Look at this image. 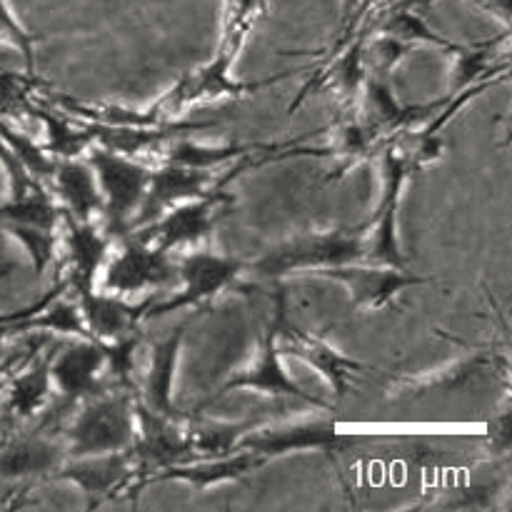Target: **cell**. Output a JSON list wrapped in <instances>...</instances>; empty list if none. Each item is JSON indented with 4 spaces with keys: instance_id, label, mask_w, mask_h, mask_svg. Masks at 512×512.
I'll list each match as a JSON object with an SVG mask.
<instances>
[{
    "instance_id": "6da1fadb",
    "label": "cell",
    "mask_w": 512,
    "mask_h": 512,
    "mask_svg": "<svg viewBox=\"0 0 512 512\" xmlns=\"http://www.w3.org/2000/svg\"><path fill=\"white\" fill-rule=\"evenodd\" d=\"M365 250V230L335 228L328 233H303L283 240L250 263V273L265 280H285L295 275H320L340 265L360 263Z\"/></svg>"
},
{
    "instance_id": "7a4b0ae2",
    "label": "cell",
    "mask_w": 512,
    "mask_h": 512,
    "mask_svg": "<svg viewBox=\"0 0 512 512\" xmlns=\"http://www.w3.org/2000/svg\"><path fill=\"white\" fill-rule=\"evenodd\" d=\"M63 440L68 445V458L130 450L135 440V393L108 390L80 403Z\"/></svg>"
},
{
    "instance_id": "3957f363",
    "label": "cell",
    "mask_w": 512,
    "mask_h": 512,
    "mask_svg": "<svg viewBox=\"0 0 512 512\" xmlns=\"http://www.w3.org/2000/svg\"><path fill=\"white\" fill-rule=\"evenodd\" d=\"M88 163L93 165L103 195V225L110 238H125L133 230L135 218L148 198L153 165L113 150H90Z\"/></svg>"
},
{
    "instance_id": "277c9868",
    "label": "cell",
    "mask_w": 512,
    "mask_h": 512,
    "mask_svg": "<svg viewBox=\"0 0 512 512\" xmlns=\"http://www.w3.org/2000/svg\"><path fill=\"white\" fill-rule=\"evenodd\" d=\"M413 163L408 155L395 143H385L380 150V200L375 205V213L365 228V250L363 263L370 265H390V268H408L403 250H400L398 238V213L400 200H403V188L413 175Z\"/></svg>"
},
{
    "instance_id": "5b68a950",
    "label": "cell",
    "mask_w": 512,
    "mask_h": 512,
    "mask_svg": "<svg viewBox=\"0 0 512 512\" xmlns=\"http://www.w3.org/2000/svg\"><path fill=\"white\" fill-rule=\"evenodd\" d=\"M245 273H250L248 260L218 255L203 248L190 250L178 260V290L168 300L160 303L153 300L145 320L170 315L175 310L210 305L223 293L233 290Z\"/></svg>"
},
{
    "instance_id": "8992f818",
    "label": "cell",
    "mask_w": 512,
    "mask_h": 512,
    "mask_svg": "<svg viewBox=\"0 0 512 512\" xmlns=\"http://www.w3.org/2000/svg\"><path fill=\"white\" fill-rule=\"evenodd\" d=\"M233 203V195H228L225 190H215L205 198L175 205L168 213L155 218L153 223L143 225L128 235L170 255L200 250V245L208 243L218 220L233 208Z\"/></svg>"
},
{
    "instance_id": "52a82bcc",
    "label": "cell",
    "mask_w": 512,
    "mask_h": 512,
    "mask_svg": "<svg viewBox=\"0 0 512 512\" xmlns=\"http://www.w3.org/2000/svg\"><path fill=\"white\" fill-rule=\"evenodd\" d=\"M235 390H253V393L268 395V398L295 400V403L330 410L328 405L320 403L318 398H313L308 390L300 388V385L290 378L288 370L283 368V353H280L278 340H275V323H268L263 333H258L248 358L228 375V380L220 385L218 393H215L213 398L235 393Z\"/></svg>"
},
{
    "instance_id": "ba28073f",
    "label": "cell",
    "mask_w": 512,
    "mask_h": 512,
    "mask_svg": "<svg viewBox=\"0 0 512 512\" xmlns=\"http://www.w3.org/2000/svg\"><path fill=\"white\" fill-rule=\"evenodd\" d=\"M50 480L80 488L90 505L128 498V495L135 498L143 490V473H140L133 450L68 458Z\"/></svg>"
},
{
    "instance_id": "9c48e42d",
    "label": "cell",
    "mask_w": 512,
    "mask_h": 512,
    "mask_svg": "<svg viewBox=\"0 0 512 512\" xmlns=\"http://www.w3.org/2000/svg\"><path fill=\"white\" fill-rule=\"evenodd\" d=\"M118 253H110L98 278V288L115 295L145 293L155 288L178 285V263L173 255L125 235Z\"/></svg>"
},
{
    "instance_id": "30bf717a",
    "label": "cell",
    "mask_w": 512,
    "mask_h": 512,
    "mask_svg": "<svg viewBox=\"0 0 512 512\" xmlns=\"http://www.w3.org/2000/svg\"><path fill=\"white\" fill-rule=\"evenodd\" d=\"M275 340H278V348L283 353V358H295L303 360L305 365L315 370V373L323 375L333 390L338 395H345L353 388V378L358 373H363L365 365L358 360L348 358V355L340 353L338 348L328 343L320 335L310 333V330L298 328L295 323L288 320V305H285L283 290L278 293V303H275Z\"/></svg>"
},
{
    "instance_id": "8fae6325",
    "label": "cell",
    "mask_w": 512,
    "mask_h": 512,
    "mask_svg": "<svg viewBox=\"0 0 512 512\" xmlns=\"http://www.w3.org/2000/svg\"><path fill=\"white\" fill-rule=\"evenodd\" d=\"M50 378L53 390H58L60 400L70 408L113 390L108 383L103 343L93 338H73V343L55 348Z\"/></svg>"
},
{
    "instance_id": "7c38bea8",
    "label": "cell",
    "mask_w": 512,
    "mask_h": 512,
    "mask_svg": "<svg viewBox=\"0 0 512 512\" xmlns=\"http://www.w3.org/2000/svg\"><path fill=\"white\" fill-rule=\"evenodd\" d=\"M133 455L143 473V485L150 475L158 470L183 465L188 460H195L188 440V420H170L163 415H155L145 405L135 400V440Z\"/></svg>"
},
{
    "instance_id": "4fadbf2b",
    "label": "cell",
    "mask_w": 512,
    "mask_h": 512,
    "mask_svg": "<svg viewBox=\"0 0 512 512\" xmlns=\"http://www.w3.org/2000/svg\"><path fill=\"white\" fill-rule=\"evenodd\" d=\"M315 278L330 280V283L343 285L350 293V308L353 310H383L395 303L400 293L418 285L430 283V278L410 273L408 268H390V265H370V263H350L340 268L325 270Z\"/></svg>"
},
{
    "instance_id": "5bb4252c",
    "label": "cell",
    "mask_w": 512,
    "mask_h": 512,
    "mask_svg": "<svg viewBox=\"0 0 512 512\" xmlns=\"http://www.w3.org/2000/svg\"><path fill=\"white\" fill-rule=\"evenodd\" d=\"M60 243H63V278L68 280L73 293L98 288V278L110 255V243H113L105 225L78 223L63 215Z\"/></svg>"
},
{
    "instance_id": "9a60e30c",
    "label": "cell",
    "mask_w": 512,
    "mask_h": 512,
    "mask_svg": "<svg viewBox=\"0 0 512 512\" xmlns=\"http://www.w3.org/2000/svg\"><path fill=\"white\" fill-rule=\"evenodd\" d=\"M185 325L175 328L168 338L158 340L150 350V363L145 370L143 383L138 385L135 400L153 410L155 415H163L170 420H188V415L175 405V373H178L180 350L185 343Z\"/></svg>"
},
{
    "instance_id": "2e32d148",
    "label": "cell",
    "mask_w": 512,
    "mask_h": 512,
    "mask_svg": "<svg viewBox=\"0 0 512 512\" xmlns=\"http://www.w3.org/2000/svg\"><path fill=\"white\" fill-rule=\"evenodd\" d=\"M83 313L85 328H88L90 338L98 343H113V340L125 338L130 333H138L140 323L148 315L153 295L143 300V303H130L123 295L105 293V290H85V293H75Z\"/></svg>"
},
{
    "instance_id": "e0dca14e",
    "label": "cell",
    "mask_w": 512,
    "mask_h": 512,
    "mask_svg": "<svg viewBox=\"0 0 512 512\" xmlns=\"http://www.w3.org/2000/svg\"><path fill=\"white\" fill-rule=\"evenodd\" d=\"M338 448V430L330 420H308V423H290L280 428L258 425L240 440L238 450H250L260 458H280L290 453H308V450Z\"/></svg>"
},
{
    "instance_id": "ac0fdd59",
    "label": "cell",
    "mask_w": 512,
    "mask_h": 512,
    "mask_svg": "<svg viewBox=\"0 0 512 512\" xmlns=\"http://www.w3.org/2000/svg\"><path fill=\"white\" fill-rule=\"evenodd\" d=\"M48 183L63 215L78 223H103V195L88 158L58 160Z\"/></svg>"
},
{
    "instance_id": "d6986e66",
    "label": "cell",
    "mask_w": 512,
    "mask_h": 512,
    "mask_svg": "<svg viewBox=\"0 0 512 512\" xmlns=\"http://www.w3.org/2000/svg\"><path fill=\"white\" fill-rule=\"evenodd\" d=\"M260 465H265V458L250 453V450H238V453L220 455V458H195L183 465L158 470V473L145 480V485L185 483L195 490H210L223 483H240L253 470H258Z\"/></svg>"
},
{
    "instance_id": "ffe728a7",
    "label": "cell",
    "mask_w": 512,
    "mask_h": 512,
    "mask_svg": "<svg viewBox=\"0 0 512 512\" xmlns=\"http://www.w3.org/2000/svg\"><path fill=\"white\" fill-rule=\"evenodd\" d=\"M68 460V445L60 438L28 433L0 448V480L53 478Z\"/></svg>"
},
{
    "instance_id": "44dd1931",
    "label": "cell",
    "mask_w": 512,
    "mask_h": 512,
    "mask_svg": "<svg viewBox=\"0 0 512 512\" xmlns=\"http://www.w3.org/2000/svg\"><path fill=\"white\" fill-rule=\"evenodd\" d=\"M55 348L45 355H30L23 373L10 375L8 390H5V403L8 410L20 420L35 418L53 395V378H50V360Z\"/></svg>"
},
{
    "instance_id": "7402d4cb",
    "label": "cell",
    "mask_w": 512,
    "mask_h": 512,
    "mask_svg": "<svg viewBox=\"0 0 512 512\" xmlns=\"http://www.w3.org/2000/svg\"><path fill=\"white\" fill-rule=\"evenodd\" d=\"M30 115L43 120L45 128V143L43 148L48 150L53 158L58 160H75L83 158L95 145L93 128L85 120L70 118V115H60L50 108H38L30 103Z\"/></svg>"
},
{
    "instance_id": "603a6c76",
    "label": "cell",
    "mask_w": 512,
    "mask_h": 512,
    "mask_svg": "<svg viewBox=\"0 0 512 512\" xmlns=\"http://www.w3.org/2000/svg\"><path fill=\"white\" fill-rule=\"evenodd\" d=\"M265 15H268V0H225L223 10H220L215 55H223L235 63Z\"/></svg>"
},
{
    "instance_id": "cb8c5ba5",
    "label": "cell",
    "mask_w": 512,
    "mask_h": 512,
    "mask_svg": "<svg viewBox=\"0 0 512 512\" xmlns=\"http://www.w3.org/2000/svg\"><path fill=\"white\" fill-rule=\"evenodd\" d=\"M263 425L260 420H200V423H188L190 448L198 458H220V455L238 453V445L250 430Z\"/></svg>"
},
{
    "instance_id": "d4e9b609",
    "label": "cell",
    "mask_w": 512,
    "mask_h": 512,
    "mask_svg": "<svg viewBox=\"0 0 512 512\" xmlns=\"http://www.w3.org/2000/svg\"><path fill=\"white\" fill-rule=\"evenodd\" d=\"M373 30L375 33L390 35V38H395L398 43L408 45L410 50L435 48V50H443V53H453V50L460 45L455 43V40L445 38V35L435 33V30L410 8L390 10V13L383 18V23L375 25Z\"/></svg>"
},
{
    "instance_id": "484cf974",
    "label": "cell",
    "mask_w": 512,
    "mask_h": 512,
    "mask_svg": "<svg viewBox=\"0 0 512 512\" xmlns=\"http://www.w3.org/2000/svg\"><path fill=\"white\" fill-rule=\"evenodd\" d=\"M8 225H40V228L60 230L63 210H60L53 193L30 200L8 198L5 203H0V228H8Z\"/></svg>"
},
{
    "instance_id": "4316f807",
    "label": "cell",
    "mask_w": 512,
    "mask_h": 512,
    "mask_svg": "<svg viewBox=\"0 0 512 512\" xmlns=\"http://www.w3.org/2000/svg\"><path fill=\"white\" fill-rule=\"evenodd\" d=\"M0 140H3L10 150H13L15 158H18L20 163H23L25 168L35 175V178L50 180V175H53L58 160L50 158V153L43 148V143H35V140H30L28 135L20 133V130H15L13 125L5 123L3 118H0Z\"/></svg>"
},
{
    "instance_id": "83f0119b",
    "label": "cell",
    "mask_w": 512,
    "mask_h": 512,
    "mask_svg": "<svg viewBox=\"0 0 512 512\" xmlns=\"http://www.w3.org/2000/svg\"><path fill=\"white\" fill-rule=\"evenodd\" d=\"M38 43L40 35L30 33V30L15 18L8 0H0V48L15 50V53L23 58L25 75H28V78H35V63H38L35 48H38Z\"/></svg>"
},
{
    "instance_id": "f1b7e54d",
    "label": "cell",
    "mask_w": 512,
    "mask_h": 512,
    "mask_svg": "<svg viewBox=\"0 0 512 512\" xmlns=\"http://www.w3.org/2000/svg\"><path fill=\"white\" fill-rule=\"evenodd\" d=\"M468 3L478 5V8L485 10V13L495 15L500 23L505 25L510 23V0H468Z\"/></svg>"
},
{
    "instance_id": "f546056e",
    "label": "cell",
    "mask_w": 512,
    "mask_h": 512,
    "mask_svg": "<svg viewBox=\"0 0 512 512\" xmlns=\"http://www.w3.org/2000/svg\"><path fill=\"white\" fill-rule=\"evenodd\" d=\"M8 380H10V360L5 365H0V400H3L5 390H8Z\"/></svg>"
},
{
    "instance_id": "4dcf8cb0",
    "label": "cell",
    "mask_w": 512,
    "mask_h": 512,
    "mask_svg": "<svg viewBox=\"0 0 512 512\" xmlns=\"http://www.w3.org/2000/svg\"><path fill=\"white\" fill-rule=\"evenodd\" d=\"M5 340H8V330H5V325L0 323V365L5 363Z\"/></svg>"
}]
</instances>
